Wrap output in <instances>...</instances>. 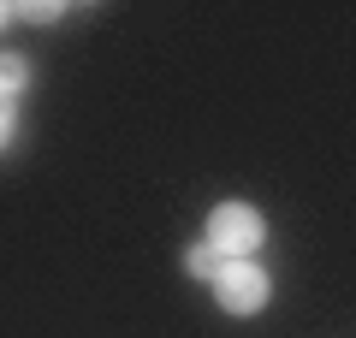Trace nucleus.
Instances as JSON below:
<instances>
[{
    "label": "nucleus",
    "mask_w": 356,
    "mask_h": 338,
    "mask_svg": "<svg viewBox=\"0 0 356 338\" xmlns=\"http://www.w3.org/2000/svg\"><path fill=\"white\" fill-rule=\"evenodd\" d=\"M184 267H191V273H196V279H214V273H220V255H214V250H208V243H196V250H191V255H184Z\"/></svg>",
    "instance_id": "obj_4"
},
{
    "label": "nucleus",
    "mask_w": 356,
    "mask_h": 338,
    "mask_svg": "<svg viewBox=\"0 0 356 338\" xmlns=\"http://www.w3.org/2000/svg\"><path fill=\"white\" fill-rule=\"evenodd\" d=\"M13 131H18V125H13V107H6V101H0V149H6V143H13Z\"/></svg>",
    "instance_id": "obj_6"
},
{
    "label": "nucleus",
    "mask_w": 356,
    "mask_h": 338,
    "mask_svg": "<svg viewBox=\"0 0 356 338\" xmlns=\"http://www.w3.org/2000/svg\"><path fill=\"white\" fill-rule=\"evenodd\" d=\"M18 18H36V24H48V18H60V6H18Z\"/></svg>",
    "instance_id": "obj_5"
},
{
    "label": "nucleus",
    "mask_w": 356,
    "mask_h": 338,
    "mask_svg": "<svg viewBox=\"0 0 356 338\" xmlns=\"http://www.w3.org/2000/svg\"><path fill=\"white\" fill-rule=\"evenodd\" d=\"M24 77H30V65L18 60V54H0V101L18 95V89H24Z\"/></svg>",
    "instance_id": "obj_3"
},
{
    "label": "nucleus",
    "mask_w": 356,
    "mask_h": 338,
    "mask_svg": "<svg viewBox=\"0 0 356 338\" xmlns=\"http://www.w3.org/2000/svg\"><path fill=\"white\" fill-rule=\"evenodd\" d=\"M214 285H220V303H226L232 314H255V309L267 303V291H273L255 261H226V267L214 273Z\"/></svg>",
    "instance_id": "obj_2"
},
{
    "label": "nucleus",
    "mask_w": 356,
    "mask_h": 338,
    "mask_svg": "<svg viewBox=\"0 0 356 338\" xmlns=\"http://www.w3.org/2000/svg\"><path fill=\"white\" fill-rule=\"evenodd\" d=\"M261 238H267V225H261V214L250 202H220L208 214V250L226 255V261H250Z\"/></svg>",
    "instance_id": "obj_1"
},
{
    "label": "nucleus",
    "mask_w": 356,
    "mask_h": 338,
    "mask_svg": "<svg viewBox=\"0 0 356 338\" xmlns=\"http://www.w3.org/2000/svg\"><path fill=\"white\" fill-rule=\"evenodd\" d=\"M0 24H6V6H0Z\"/></svg>",
    "instance_id": "obj_7"
}]
</instances>
